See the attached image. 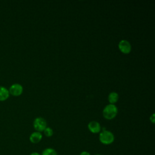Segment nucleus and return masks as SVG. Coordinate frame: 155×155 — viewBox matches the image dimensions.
Returning a JSON list of instances; mask_svg holds the SVG:
<instances>
[{
	"label": "nucleus",
	"mask_w": 155,
	"mask_h": 155,
	"mask_svg": "<svg viewBox=\"0 0 155 155\" xmlns=\"http://www.w3.org/2000/svg\"><path fill=\"white\" fill-rule=\"evenodd\" d=\"M103 116L108 120L114 118L117 114V108L114 104L106 105L102 111Z\"/></svg>",
	"instance_id": "f257e3e1"
},
{
	"label": "nucleus",
	"mask_w": 155,
	"mask_h": 155,
	"mask_svg": "<svg viewBox=\"0 0 155 155\" xmlns=\"http://www.w3.org/2000/svg\"><path fill=\"white\" fill-rule=\"evenodd\" d=\"M114 140V134L111 131L108 130H103L100 133L99 140L102 143L105 145H109L112 143Z\"/></svg>",
	"instance_id": "f03ea898"
},
{
	"label": "nucleus",
	"mask_w": 155,
	"mask_h": 155,
	"mask_svg": "<svg viewBox=\"0 0 155 155\" xmlns=\"http://www.w3.org/2000/svg\"><path fill=\"white\" fill-rule=\"evenodd\" d=\"M33 127L37 131L41 133L47 127V122L45 119L42 117H36L33 121Z\"/></svg>",
	"instance_id": "7ed1b4c3"
},
{
	"label": "nucleus",
	"mask_w": 155,
	"mask_h": 155,
	"mask_svg": "<svg viewBox=\"0 0 155 155\" xmlns=\"http://www.w3.org/2000/svg\"><path fill=\"white\" fill-rule=\"evenodd\" d=\"M120 51L124 54H128L131 50V45L130 43L125 39L121 40L118 44Z\"/></svg>",
	"instance_id": "20e7f679"
},
{
	"label": "nucleus",
	"mask_w": 155,
	"mask_h": 155,
	"mask_svg": "<svg viewBox=\"0 0 155 155\" xmlns=\"http://www.w3.org/2000/svg\"><path fill=\"white\" fill-rule=\"evenodd\" d=\"M9 93L15 96H19L23 91L22 86L19 84H14L10 86L9 89Z\"/></svg>",
	"instance_id": "39448f33"
},
{
	"label": "nucleus",
	"mask_w": 155,
	"mask_h": 155,
	"mask_svg": "<svg viewBox=\"0 0 155 155\" xmlns=\"http://www.w3.org/2000/svg\"><path fill=\"white\" fill-rule=\"evenodd\" d=\"M88 128L89 130L93 133H99L101 130V127L99 122L97 121H91L88 124Z\"/></svg>",
	"instance_id": "423d86ee"
},
{
	"label": "nucleus",
	"mask_w": 155,
	"mask_h": 155,
	"mask_svg": "<svg viewBox=\"0 0 155 155\" xmlns=\"http://www.w3.org/2000/svg\"><path fill=\"white\" fill-rule=\"evenodd\" d=\"M42 138V135L40 132L35 131L32 133L30 136V140L33 143H39Z\"/></svg>",
	"instance_id": "0eeeda50"
},
{
	"label": "nucleus",
	"mask_w": 155,
	"mask_h": 155,
	"mask_svg": "<svg viewBox=\"0 0 155 155\" xmlns=\"http://www.w3.org/2000/svg\"><path fill=\"white\" fill-rule=\"evenodd\" d=\"M9 97V91L4 87L0 86V101H3Z\"/></svg>",
	"instance_id": "6e6552de"
},
{
	"label": "nucleus",
	"mask_w": 155,
	"mask_h": 155,
	"mask_svg": "<svg viewBox=\"0 0 155 155\" xmlns=\"http://www.w3.org/2000/svg\"><path fill=\"white\" fill-rule=\"evenodd\" d=\"M118 99H119L118 94L114 91L111 92L108 96V99L110 104H114L116 102H117V101H118Z\"/></svg>",
	"instance_id": "1a4fd4ad"
},
{
	"label": "nucleus",
	"mask_w": 155,
	"mask_h": 155,
	"mask_svg": "<svg viewBox=\"0 0 155 155\" xmlns=\"http://www.w3.org/2000/svg\"><path fill=\"white\" fill-rule=\"evenodd\" d=\"M41 155H58V153L54 149L47 148L43 150Z\"/></svg>",
	"instance_id": "9d476101"
},
{
	"label": "nucleus",
	"mask_w": 155,
	"mask_h": 155,
	"mask_svg": "<svg viewBox=\"0 0 155 155\" xmlns=\"http://www.w3.org/2000/svg\"><path fill=\"white\" fill-rule=\"evenodd\" d=\"M43 131L45 136L47 137H51L53 134V131L50 127H46Z\"/></svg>",
	"instance_id": "9b49d317"
},
{
	"label": "nucleus",
	"mask_w": 155,
	"mask_h": 155,
	"mask_svg": "<svg viewBox=\"0 0 155 155\" xmlns=\"http://www.w3.org/2000/svg\"><path fill=\"white\" fill-rule=\"evenodd\" d=\"M150 121L154 124V121H155V114L153 113L150 117Z\"/></svg>",
	"instance_id": "f8f14e48"
},
{
	"label": "nucleus",
	"mask_w": 155,
	"mask_h": 155,
	"mask_svg": "<svg viewBox=\"0 0 155 155\" xmlns=\"http://www.w3.org/2000/svg\"><path fill=\"white\" fill-rule=\"evenodd\" d=\"M80 155H91L88 152L86 151H82L80 154Z\"/></svg>",
	"instance_id": "ddd939ff"
},
{
	"label": "nucleus",
	"mask_w": 155,
	"mask_h": 155,
	"mask_svg": "<svg viewBox=\"0 0 155 155\" xmlns=\"http://www.w3.org/2000/svg\"><path fill=\"white\" fill-rule=\"evenodd\" d=\"M30 155H41V154H39V153H37V152H33V153H31L30 154Z\"/></svg>",
	"instance_id": "4468645a"
},
{
	"label": "nucleus",
	"mask_w": 155,
	"mask_h": 155,
	"mask_svg": "<svg viewBox=\"0 0 155 155\" xmlns=\"http://www.w3.org/2000/svg\"><path fill=\"white\" fill-rule=\"evenodd\" d=\"M95 155H101V154H95Z\"/></svg>",
	"instance_id": "2eb2a0df"
}]
</instances>
